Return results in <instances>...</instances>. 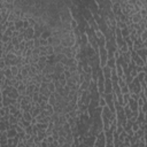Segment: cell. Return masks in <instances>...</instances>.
Instances as JSON below:
<instances>
[{
    "instance_id": "cell-5",
    "label": "cell",
    "mask_w": 147,
    "mask_h": 147,
    "mask_svg": "<svg viewBox=\"0 0 147 147\" xmlns=\"http://www.w3.org/2000/svg\"><path fill=\"white\" fill-rule=\"evenodd\" d=\"M48 104L52 106H56L59 105L58 101H56V98H55V95H54V93H52V94L48 97Z\"/></svg>"
},
{
    "instance_id": "cell-20",
    "label": "cell",
    "mask_w": 147,
    "mask_h": 147,
    "mask_svg": "<svg viewBox=\"0 0 147 147\" xmlns=\"http://www.w3.org/2000/svg\"><path fill=\"white\" fill-rule=\"evenodd\" d=\"M59 82H60V84L62 85L63 87L67 85V79H59Z\"/></svg>"
},
{
    "instance_id": "cell-1",
    "label": "cell",
    "mask_w": 147,
    "mask_h": 147,
    "mask_svg": "<svg viewBox=\"0 0 147 147\" xmlns=\"http://www.w3.org/2000/svg\"><path fill=\"white\" fill-rule=\"evenodd\" d=\"M94 146H106V135L105 131H101L98 133V138L97 141L93 144Z\"/></svg>"
},
{
    "instance_id": "cell-12",
    "label": "cell",
    "mask_w": 147,
    "mask_h": 147,
    "mask_svg": "<svg viewBox=\"0 0 147 147\" xmlns=\"http://www.w3.org/2000/svg\"><path fill=\"white\" fill-rule=\"evenodd\" d=\"M47 53L48 55H54V46L53 45H48L47 46Z\"/></svg>"
},
{
    "instance_id": "cell-21",
    "label": "cell",
    "mask_w": 147,
    "mask_h": 147,
    "mask_svg": "<svg viewBox=\"0 0 147 147\" xmlns=\"http://www.w3.org/2000/svg\"><path fill=\"white\" fill-rule=\"evenodd\" d=\"M128 4H130V5L135 6L137 4V0H128Z\"/></svg>"
},
{
    "instance_id": "cell-13",
    "label": "cell",
    "mask_w": 147,
    "mask_h": 147,
    "mask_svg": "<svg viewBox=\"0 0 147 147\" xmlns=\"http://www.w3.org/2000/svg\"><path fill=\"white\" fill-rule=\"evenodd\" d=\"M139 38L141 39V42H142V43L145 42V40H147V30H144V31H142V33L140 35V37H139Z\"/></svg>"
},
{
    "instance_id": "cell-4",
    "label": "cell",
    "mask_w": 147,
    "mask_h": 147,
    "mask_svg": "<svg viewBox=\"0 0 147 147\" xmlns=\"http://www.w3.org/2000/svg\"><path fill=\"white\" fill-rule=\"evenodd\" d=\"M106 66H108L110 68H115L116 67V59L113 56V58H108L107 59V63H106Z\"/></svg>"
},
{
    "instance_id": "cell-2",
    "label": "cell",
    "mask_w": 147,
    "mask_h": 147,
    "mask_svg": "<svg viewBox=\"0 0 147 147\" xmlns=\"http://www.w3.org/2000/svg\"><path fill=\"white\" fill-rule=\"evenodd\" d=\"M113 92V82L111 79H106L105 80V93L108 94V93H111Z\"/></svg>"
},
{
    "instance_id": "cell-3",
    "label": "cell",
    "mask_w": 147,
    "mask_h": 147,
    "mask_svg": "<svg viewBox=\"0 0 147 147\" xmlns=\"http://www.w3.org/2000/svg\"><path fill=\"white\" fill-rule=\"evenodd\" d=\"M111 69L110 67L108 66H105V67H102V75H104V77L105 79H109L111 77Z\"/></svg>"
},
{
    "instance_id": "cell-19",
    "label": "cell",
    "mask_w": 147,
    "mask_h": 147,
    "mask_svg": "<svg viewBox=\"0 0 147 147\" xmlns=\"http://www.w3.org/2000/svg\"><path fill=\"white\" fill-rule=\"evenodd\" d=\"M63 73H64V75H66V78H67V79H68V78H70V77H71V73H70L69 70H64Z\"/></svg>"
},
{
    "instance_id": "cell-10",
    "label": "cell",
    "mask_w": 147,
    "mask_h": 147,
    "mask_svg": "<svg viewBox=\"0 0 147 147\" xmlns=\"http://www.w3.org/2000/svg\"><path fill=\"white\" fill-rule=\"evenodd\" d=\"M47 87H48V90H49L52 93H54V92L56 91V87H55V84H54V82H49V83H48V86H47Z\"/></svg>"
},
{
    "instance_id": "cell-23",
    "label": "cell",
    "mask_w": 147,
    "mask_h": 147,
    "mask_svg": "<svg viewBox=\"0 0 147 147\" xmlns=\"http://www.w3.org/2000/svg\"><path fill=\"white\" fill-rule=\"evenodd\" d=\"M142 46H144V48H146L147 49V40H145V42L142 43Z\"/></svg>"
},
{
    "instance_id": "cell-22",
    "label": "cell",
    "mask_w": 147,
    "mask_h": 147,
    "mask_svg": "<svg viewBox=\"0 0 147 147\" xmlns=\"http://www.w3.org/2000/svg\"><path fill=\"white\" fill-rule=\"evenodd\" d=\"M142 70H144V73L147 74V62L144 64V67H142Z\"/></svg>"
},
{
    "instance_id": "cell-8",
    "label": "cell",
    "mask_w": 147,
    "mask_h": 147,
    "mask_svg": "<svg viewBox=\"0 0 147 147\" xmlns=\"http://www.w3.org/2000/svg\"><path fill=\"white\" fill-rule=\"evenodd\" d=\"M116 26H117V28H120L121 30H123V29H126V28H128V24H126L125 22L118 21L117 23H116Z\"/></svg>"
},
{
    "instance_id": "cell-18",
    "label": "cell",
    "mask_w": 147,
    "mask_h": 147,
    "mask_svg": "<svg viewBox=\"0 0 147 147\" xmlns=\"http://www.w3.org/2000/svg\"><path fill=\"white\" fill-rule=\"evenodd\" d=\"M140 14L142 17H147V8H141L140 9Z\"/></svg>"
},
{
    "instance_id": "cell-11",
    "label": "cell",
    "mask_w": 147,
    "mask_h": 147,
    "mask_svg": "<svg viewBox=\"0 0 147 147\" xmlns=\"http://www.w3.org/2000/svg\"><path fill=\"white\" fill-rule=\"evenodd\" d=\"M145 133H146V131H145L142 128H140V129H139V130L136 132V135L139 137V138H140V137H144V136H145Z\"/></svg>"
},
{
    "instance_id": "cell-17",
    "label": "cell",
    "mask_w": 147,
    "mask_h": 147,
    "mask_svg": "<svg viewBox=\"0 0 147 147\" xmlns=\"http://www.w3.org/2000/svg\"><path fill=\"white\" fill-rule=\"evenodd\" d=\"M139 129H140V125L138 124V122H136V123H133V124H132V130H133L135 132H137Z\"/></svg>"
},
{
    "instance_id": "cell-15",
    "label": "cell",
    "mask_w": 147,
    "mask_h": 147,
    "mask_svg": "<svg viewBox=\"0 0 147 147\" xmlns=\"http://www.w3.org/2000/svg\"><path fill=\"white\" fill-rule=\"evenodd\" d=\"M70 24H71V28H73L74 30L77 29V26H78V23H77V21H76L75 18H73V20L70 21Z\"/></svg>"
},
{
    "instance_id": "cell-6",
    "label": "cell",
    "mask_w": 147,
    "mask_h": 147,
    "mask_svg": "<svg viewBox=\"0 0 147 147\" xmlns=\"http://www.w3.org/2000/svg\"><path fill=\"white\" fill-rule=\"evenodd\" d=\"M141 18H142V16H141V14H140V12H139V13H136L135 15L132 16V22H133V23H139Z\"/></svg>"
},
{
    "instance_id": "cell-14",
    "label": "cell",
    "mask_w": 147,
    "mask_h": 147,
    "mask_svg": "<svg viewBox=\"0 0 147 147\" xmlns=\"http://www.w3.org/2000/svg\"><path fill=\"white\" fill-rule=\"evenodd\" d=\"M58 140H59V145L60 146H64L66 145V137H60Z\"/></svg>"
},
{
    "instance_id": "cell-7",
    "label": "cell",
    "mask_w": 147,
    "mask_h": 147,
    "mask_svg": "<svg viewBox=\"0 0 147 147\" xmlns=\"http://www.w3.org/2000/svg\"><path fill=\"white\" fill-rule=\"evenodd\" d=\"M11 70H12V73H13V75H14V76H16L17 74L21 73V69L18 68L17 66H12V67H11Z\"/></svg>"
},
{
    "instance_id": "cell-9",
    "label": "cell",
    "mask_w": 147,
    "mask_h": 147,
    "mask_svg": "<svg viewBox=\"0 0 147 147\" xmlns=\"http://www.w3.org/2000/svg\"><path fill=\"white\" fill-rule=\"evenodd\" d=\"M130 93H124L123 94V102H124V106L129 104V100H130Z\"/></svg>"
},
{
    "instance_id": "cell-16",
    "label": "cell",
    "mask_w": 147,
    "mask_h": 147,
    "mask_svg": "<svg viewBox=\"0 0 147 147\" xmlns=\"http://www.w3.org/2000/svg\"><path fill=\"white\" fill-rule=\"evenodd\" d=\"M121 92H122V94H124V93H130V90H129V86H128V85H125V86H123V87H121Z\"/></svg>"
}]
</instances>
